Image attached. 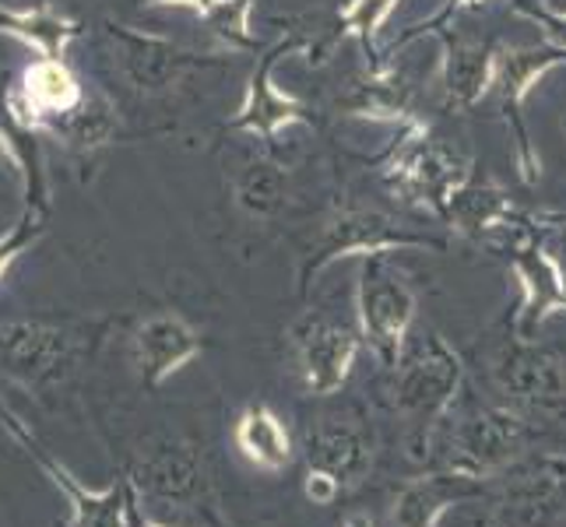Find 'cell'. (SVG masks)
<instances>
[{
  "label": "cell",
  "instance_id": "cell-36",
  "mask_svg": "<svg viewBox=\"0 0 566 527\" xmlns=\"http://www.w3.org/2000/svg\"><path fill=\"white\" fill-rule=\"evenodd\" d=\"M545 8H553V11H566V0H549Z\"/></svg>",
  "mask_w": 566,
  "mask_h": 527
},
{
  "label": "cell",
  "instance_id": "cell-34",
  "mask_svg": "<svg viewBox=\"0 0 566 527\" xmlns=\"http://www.w3.org/2000/svg\"><path fill=\"white\" fill-rule=\"evenodd\" d=\"M345 527H374V520H369L366 514H353L345 520Z\"/></svg>",
  "mask_w": 566,
  "mask_h": 527
},
{
  "label": "cell",
  "instance_id": "cell-22",
  "mask_svg": "<svg viewBox=\"0 0 566 527\" xmlns=\"http://www.w3.org/2000/svg\"><path fill=\"white\" fill-rule=\"evenodd\" d=\"M232 443L237 451L264 475H279L296 461V443H292L289 425L268 404H250L232 425Z\"/></svg>",
  "mask_w": 566,
  "mask_h": 527
},
{
  "label": "cell",
  "instance_id": "cell-26",
  "mask_svg": "<svg viewBox=\"0 0 566 527\" xmlns=\"http://www.w3.org/2000/svg\"><path fill=\"white\" fill-rule=\"evenodd\" d=\"M398 4L401 0H348V4L338 11L335 39H356V43L369 53V67H384L380 53H377V39Z\"/></svg>",
  "mask_w": 566,
  "mask_h": 527
},
{
  "label": "cell",
  "instance_id": "cell-32",
  "mask_svg": "<svg viewBox=\"0 0 566 527\" xmlns=\"http://www.w3.org/2000/svg\"><path fill=\"white\" fill-rule=\"evenodd\" d=\"M145 8H187L201 18V22H208V18L222 8V0H145Z\"/></svg>",
  "mask_w": 566,
  "mask_h": 527
},
{
  "label": "cell",
  "instance_id": "cell-9",
  "mask_svg": "<svg viewBox=\"0 0 566 527\" xmlns=\"http://www.w3.org/2000/svg\"><path fill=\"white\" fill-rule=\"evenodd\" d=\"M289 351L306 394L327 398L338 394L353 377V366L363 351V335L353 324H342L321 309H306L289 327Z\"/></svg>",
  "mask_w": 566,
  "mask_h": 527
},
{
  "label": "cell",
  "instance_id": "cell-30",
  "mask_svg": "<svg viewBox=\"0 0 566 527\" xmlns=\"http://www.w3.org/2000/svg\"><path fill=\"white\" fill-rule=\"evenodd\" d=\"M514 11L521 18H528L532 25H538L542 43L566 50V11H553V8L538 4V0H517Z\"/></svg>",
  "mask_w": 566,
  "mask_h": 527
},
{
  "label": "cell",
  "instance_id": "cell-19",
  "mask_svg": "<svg viewBox=\"0 0 566 527\" xmlns=\"http://www.w3.org/2000/svg\"><path fill=\"white\" fill-rule=\"evenodd\" d=\"M0 419H8L4 425L11 429V433L25 443L29 457H35V464L43 467V472L56 482V489H64L67 499H71V524L67 527H130V517H127V506H124V489L120 485H109V489L103 493H88L82 489V485L74 482V475L67 472V467L56 464L43 446H39L22 425H18L14 415H8L4 408H0Z\"/></svg>",
  "mask_w": 566,
  "mask_h": 527
},
{
  "label": "cell",
  "instance_id": "cell-35",
  "mask_svg": "<svg viewBox=\"0 0 566 527\" xmlns=\"http://www.w3.org/2000/svg\"><path fill=\"white\" fill-rule=\"evenodd\" d=\"M545 222H553V225H566V214H545Z\"/></svg>",
  "mask_w": 566,
  "mask_h": 527
},
{
  "label": "cell",
  "instance_id": "cell-31",
  "mask_svg": "<svg viewBox=\"0 0 566 527\" xmlns=\"http://www.w3.org/2000/svg\"><path fill=\"white\" fill-rule=\"evenodd\" d=\"M303 493L314 506H331L345 489L338 478H331L327 472H314V467H306V478H303Z\"/></svg>",
  "mask_w": 566,
  "mask_h": 527
},
{
  "label": "cell",
  "instance_id": "cell-17",
  "mask_svg": "<svg viewBox=\"0 0 566 527\" xmlns=\"http://www.w3.org/2000/svg\"><path fill=\"white\" fill-rule=\"evenodd\" d=\"M490 478L443 467L419 478H408L390 503V527H437L461 503L485 499Z\"/></svg>",
  "mask_w": 566,
  "mask_h": 527
},
{
  "label": "cell",
  "instance_id": "cell-1",
  "mask_svg": "<svg viewBox=\"0 0 566 527\" xmlns=\"http://www.w3.org/2000/svg\"><path fill=\"white\" fill-rule=\"evenodd\" d=\"M464 387V362L437 330H422L416 341H408L398 366L390 369L387 401L390 408L412 425V446L416 461H429V451L437 443V429L454 412L458 394Z\"/></svg>",
  "mask_w": 566,
  "mask_h": 527
},
{
  "label": "cell",
  "instance_id": "cell-14",
  "mask_svg": "<svg viewBox=\"0 0 566 527\" xmlns=\"http://www.w3.org/2000/svg\"><path fill=\"white\" fill-rule=\"evenodd\" d=\"M433 32L440 39V71H437V92L443 109L464 113L479 106L490 95L493 82V64H496V43L493 39H472L461 35L454 29H419L412 35H405L401 43L416 35Z\"/></svg>",
  "mask_w": 566,
  "mask_h": 527
},
{
  "label": "cell",
  "instance_id": "cell-20",
  "mask_svg": "<svg viewBox=\"0 0 566 527\" xmlns=\"http://www.w3.org/2000/svg\"><path fill=\"white\" fill-rule=\"evenodd\" d=\"M521 219L517 204L511 201V193L496 183H482V180H464L454 187V193L447 198L440 222L447 229H454L458 236L482 243L490 232H506Z\"/></svg>",
  "mask_w": 566,
  "mask_h": 527
},
{
  "label": "cell",
  "instance_id": "cell-16",
  "mask_svg": "<svg viewBox=\"0 0 566 527\" xmlns=\"http://www.w3.org/2000/svg\"><path fill=\"white\" fill-rule=\"evenodd\" d=\"M338 113L348 120H369V124H387V127H419L422 116L416 109V88L412 82L387 67H366L348 77V85L338 95Z\"/></svg>",
  "mask_w": 566,
  "mask_h": 527
},
{
  "label": "cell",
  "instance_id": "cell-15",
  "mask_svg": "<svg viewBox=\"0 0 566 527\" xmlns=\"http://www.w3.org/2000/svg\"><path fill=\"white\" fill-rule=\"evenodd\" d=\"M201 330L187 317L163 309V314L145 317L130 335V366L145 387H163L177 377L184 366L201 356Z\"/></svg>",
  "mask_w": 566,
  "mask_h": 527
},
{
  "label": "cell",
  "instance_id": "cell-28",
  "mask_svg": "<svg viewBox=\"0 0 566 527\" xmlns=\"http://www.w3.org/2000/svg\"><path fill=\"white\" fill-rule=\"evenodd\" d=\"M258 0H222V8L208 18V32L219 39L222 50L229 53H250L261 46V39L253 35V25H250V11Z\"/></svg>",
  "mask_w": 566,
  "mask_h": 527
},
{
  "label": "cell",
  "instance_id": "cell-37",
  "mask_svg": "<svg viewBox=\"0 0 566 527\" xmlns=\"http://www.w3.org/2000/svg\"><path fill=\"white\" fill-rule=\"evenodd\" d=\"M142 527H169V524H155V520H145Z\"/></svg>",
  "mask_w": 566,
  "mask_h": 527
},
{
  "label": "cell",
  "instance_id": "cell-29",
  "mask_svg": "<svg viewBox=\"0 0 566 527\" xmlns=\"http://www.w3.org/2000/svg\"><path fill=\"white\" fill-rule=\"evenodd\" d=\"M43 222H46V211L43 208H25V214L18 219L4 236H0V282L14 267V261L43 236Z\"/></svg>",
  "mask_w": 566,
  "mask_h": 527
},
{
  "label": "cell",
  "instance_id": "cell-10",
  "mask_svg": "<svg viewBox=\"0 0 566 527\" xmlns=\"http://www.w3.org/2000/svg\"><path fill=\"white\" fill-rule=\"evenodd\" d=\"M506 232H514L511 271L521 285L514 335L535 341L545 320L553 314H566V282L553 246L538 236V225H532L528 219H517Z\"/></svg>",
  "mask_w": 566,
  "mask_h": 527
},
{
  "label": "cell",
  "instance_id": "cell-4",
  "mask_svg": "<svg viewBox=\"0 0 566 527\" xmlns=\"http://www.w3.org/2000/svg\"><path fill=\"white\" fill-rule=\"evenodd\" d=\"M464 180H472V162L451 145L433 138L426 124L398 130V145L390 148L384 162V183L401 204L440 219L447 198Z\"/></svg>",
  "mask_w": 566,
  "mask_h": 527
},
{
  "label": "cell",
  "instance_id": "cell-21",
  "mask_svg": "<svg viewBox=\"0 0 566 527\" xmlns=\"http://www.w3.org/2000/svg\"><path fill=\"white\" fill-rule=\"evenodd\" d=\"M0 35L14 39V43L29 46L35 56H50V61H67V46L82 35V22L53 4L35 8H0Z\"/></svg>",
  "mask_w": 566,
  "mask_h": 527
},
{
  "label": "cell",
  "instance_id": "cell-33",
  "mask_svg": "<svg viewBox=\"0 0 566 527\" xmlns=\"http://www.w3.org/2000/svg\"><path fill=\"white\" fill-rule=\"evenodd\" d=\"M479 4H482V0H451V4H447V8L437 14V22H443V18L451 14V11H458V8H479Z\"/></svg>",
  "mask_w": 566,
  "mask_h": 527
},
{
  "label": "cell",
  "instance_id": "cell-13",
  "mask_svg": "<svg viewBox=\"0 0 566 527\" xmlns=\"http://www.w3.org/2000/svg\"><path fill=\"white\" fill-rule=\"evenodd\" d=\"M85 103L88 92L82 77L74 74L67 61H50V56H35L32 64H25L18 85L4 95V109L35 134H46L50 124L64 120Z\"/></svg>",
  "mask_w": 566,
  "mask_h": 527
},
{
  "label": "cell",
  "instance_id": "cell-18",
  "mask_svg": "<svg viewBox=\"0 0 566 527\" xmlns=\"http://www.w3.org/2000/svg\"><path fill=\"white\" fill-rule=\"evenodd\" d=\"M306 467L327 472L342 482V489L359 485L374 467V440L353 419H317L303 436Z\"/></svg>",
  "mask_w": 566,
  "mask_h": 527
},
{
  "label": "cell",
  "instance_id": "cell-8",
  "mask_svg": "<svg viewBox=\"0 0 566 527\" xmlns=\"http://www.w3.org/2000/svg\"><path fill=\"white\" fill-rule=\"evenodd\" d=\"M419 314V299L405 275L390 267L387 257L359 261L356 278V327L363 345L380 359L384 369H395L401 351L412 338V324Z\"/></svg>",
  "mask_w": 566,
  "mask_h": 527
},
{
  "label": "cell",
  "instance_id": "cell-12",
  "mask_svg": "<svg viewBox=\"0 0 566 527\" xmlns=\"http://www.w3.org/2000/svg\"><path fill=\"white\" fill-rule=\"evenodd\" d=\"M296 50H306V39L285 35L261 56L258 67H253V74H250L247 88H243V99H240L237 113L226 120V130L250 134V138H258V141H275L279 134L292 124H306V127L314 124L310 106L275 85L279 61L289 53H296Z\"/></svg>",
  "mask_w": 566,
  "mask_h": 527
},
{
  "label": "cell",
  "instance_id": "cell-24",
  "mask_svg": "<svg viewBox=\"0 0 566 527\" xmlns=\"http://www.w3.org/2000/svg\"><path fill=\"white\" fill-rule=\"evenodd\" d=\"M0 351L8 356L14 373L25 377H46L56 366L64 362L67 341L61 330H53L46 324H11L8 330H0Z\"/></svg>",
  "mask_w": 566,
  "mask_h": 527
},
{
  "label": "cell",
  "instance_id": "cell-27",
  "mask_svg": "<svg viewBox=\"0 0 566 527\" xmlns=\"http://www.w3.org/2000/svg\"><path fill=\"white\" fill-rule=\"evenodd\" d=\"M46 134L74 151H95L113 138V109L106 103H85L64 120L50 124Z\"/></svg>",
  "mask_w": 566,
  "mask_h": 527
},
{
  "label": "cell",
  "instance_id": "cell-5",
  "mask_svg": "<svg viewBox=\"0 0 566 527\" xmlns=\"http://www.w3.org/2000/svg\"><path fill=\"white\" fill-rule=\"evenodd\" d=\"M490 383L500 404L528 419L566 415V359L538 338H503L490 356Z\"/></svg>",
  "mask_w": 566,
  "mask_h": 527
},
{
  "label": "cell",
  "instance_id": "cell-11",
  "mask_svg": "<svg viewBox=\"0 0 566 527\" xmlns=\"http://www.w3.org/2000/svg\"><path fill=\"white\" fill-rule=\"evenodd\" d=\"M553 67H566V50L549 46V43L496 50L490 95L496 99L500 113L506 116V124H511L514 145H517V172L524 183H535V176H538V155L528 141V127H524V103H528L532 88Z\"/></svg>",
  "mask_w": 566,
  "mask_h": 527
},
{
  "label": "cell",
  "instance_id": "cell-2",
  "mask_svg": "<svg viewBox=\"0 0 566 527\" xmlns=\"http://www.w3.org/2000/svg\"><path fill=\"white\" fill-rule=\"evenodd\" d=\"M412 250L443 253L447 240L433 236V232H422L416 225H405L395 214H387L380 208H366V204L335 208L324 219L314 246H310V257L300 271V292L306 296L310 285H314L335 261L390 257V253H412Z\"/></svg>",
  "mask_w": 566,
  "mask_h": 527
},
{
  "label": "cell",
  "instance_id": "cell-6",
  "mask_svg": "<svg viewBox=\"0 0 566 527\" xmlns=\"http://www.w3.org/2000/svg\"><path fill=\"white\" fill-rule=\"evenodd\" d=\"M532 419L514 412L506 404H475L464 415H458L451 425L437 433L433 451L440 446L447 467L479 475V478H496L506 472L517 457H524V446L532 436Z\"/></svg>",
  "mask_w": 566,
  "mask_h": 527
},
{
  "label": "cell",
  "instance_id": "cell-25",
  "mask_svg": "<svg viewBox=\"0 0 566 527\" xmlns=\"http://www.w3.org/2000/svg\"><path fill=\"white\" fill-rule=\"evenodd\" d=\"M201 478V461L187 443H166L159 454H151L148 464L142 467L145 489L163 496V499H184L198 489Z\"/></svg>",
  "mask_w": 566,
  "mask_h": 527
},
{
  "label": "cell",
  "instance_id": "cell-7",
  "mask_svg": "<svg viewBox=\"0 0 566 527\" xmlns=\"http://www.w3.org/2000/svg\"><path fill=\"white\" fill-rule=\"evenodd\" d=\"M106 53L116 77L134 92V95H166L177 88L190 71H205L222 64V53H198L180 43H172L163 32L134 29L124 22L106 25Z\"/></svg>",
  "mask_w": 566,
  "mask_h": 527
},
{
  "label": "cell",
  "instance_id": "cell-3",
  "mask_svg": "<svg viewBox=\"0 0 566 527\" xmlns=\"http://www.w3.org/2000/svg\"><path fill=\"white\" fill-rule=\"evenodd\" d=\"M566 524V454L535 451L500 472L485 493L479 527H563Z\"/></svg>",
  "mask_w": 566,
  "mask_h": 527
},
{
  "label": "cell",
  "instance_id": "cell-23",
  "mask_svg": "<svg viewBox=\"0 0 566 527\" xmlns=\"http://www.w3.org/2000/svg\"><path fill=\"white\" fill-rule=\"evenodd\" d=\"M232 201L247 219H275L289 204V172L271 159H247L232 176Z\"/></svg>",
  "mask_w": 566,
  "mask_h": 527
}]
</instances>
